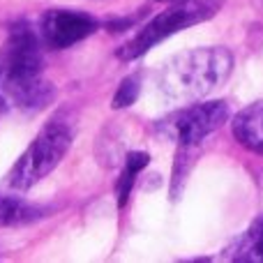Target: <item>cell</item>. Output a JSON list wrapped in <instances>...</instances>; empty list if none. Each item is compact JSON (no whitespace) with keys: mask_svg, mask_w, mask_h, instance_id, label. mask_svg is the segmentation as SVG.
<instances>
[{"mask_svg":"<svg viewBox=\"0 0 263 263\" xmlns=\"http://www.w3.org/2000/svg\"><path fill=\"white\" fill-rule=\"evenodd\" d=\"M40 35L26 21L16 23L0 51V106L42 109L53 100L51 86L42 79Z\"/></svg>","mask_w":263,"mask_h":263,"instance_id":"6da1fadb","label":"cell"},{"mask_svg":"<svg viewBox=\"0 0 263 263\" xmlns=\"http://www.w3.org/2000/svg\"><path fill=\"white\" fill-rule=\"evenodd\" d=\"M233 69V55L224 46L192 49L162 65L157 74V90L164 100L190 104L217 90Z\"/></svg>","mask_w":263,"mask_h":263,"instance_id":"7a4b0ae2","label":"cell"},{"mask_svg":"<svg viewBox=\"0 0 263 263\" xmlns=\"http://www.w3.org/2000/svg\"><path fill=\"white\" fill-rule=\"evenodd\" d=\"M74 132L63 120H51L44 125V129L35 136L26 153L16 159L7 176V185L16 192L30 190L35 182H40L44 176H49L67 155L69 145H72Z\"/></svg>","mask_w":263,"mask_h":263,"instance_id":"3957f363","label":"cell"},{"mask_svg":"<svg viewBox=\"0 0 263 263\" xmlns=\"http://www.w3.org/2000/svg\"><path fill=\"white\" fill-rule=\"evenodd\" d=\"M222 7V0H187V3L173 5L171 9L157 14L153 21H148L134 37L118 49L120 60H136L143 53H148L153 46L164 42L166 37L185 30L190 26H196L201 21H208Z\"/></svg>","mask_w":263,"mask_h":263,"instance_id":"277c9868","label":"cell"},{"mask_svg":"<svg viewBox=\"0 0 263 263\" xmlns=\"http://www.w3.org/2000/svg\"><path fill=\"white\" fill-rule=\"evenodd\" d=\"M229 120V104L222 100L199 102L168 114L166 118L157 120L155 132L157 136L168 141H176L178 145L194 148L196 143L210 136Z\"/></svg>","mask_w":263,"mask_h":263,"instance_id":"5b68a950","label":"cell"},{"mask_svg":"<svg viewBox=\"0 0 263 263\" xmlns=\"http://www.w3.org/2000/svg\"><path fill=\"white\" fill-rule=\"evenodd\" d=\"M97 30V21L86 12L49 9L40 21V37L51 49H67Z\"/></svg>","mask_w":263,"mask_h":263,"instance_id":"8992f818","label":"cell"},{"mask_svg":"<svg viewBox=\"0 0 263 263\" xmlns=\"http://www.w3.org/2000/svg\"><path fill=\"white\" fill-rule=\"evenodd\" d=\"M231 132L240 145L263 155V102H254L233 118Z\"/></svg>","mask_w":263,"mask_h":263,"instance_id":"52a82bcc","label":"cell"},{"mask_svg":"<svg viewBox=\"0 0 263 263\" xmlns=\"http://www.w3.org/2000/svg\"><path fill=\"white\" fill-rule=\"evenodd\" d=\"M222 256L229 261L263 263V215L256 217L252 227L222 252Z\"/></svg>","mask_w":263,"mask_h":263,"instance_id":"ba28073f","label":"cell"},{"mask_svg":"<svg viewBox=\"0 0 263 263\" xmlns=\"http://www.w3.org/2000/svg\"><path fill=\"white\" fill-rule=\"evenodd\" d=\"M44 208L32 205L23 201L21 196H9L0 194V227H18V224H28L32 219L42 217Z\"/></svg>","mask_w":263,"mask_h":263,"instance_id":"9c48e42d","label":"cell"},{"mask_svg":"<svg viewBox=\"0 0 263 263\" xmlns=\"http://www.w3.org/2000/svg\"><path fill=\"white\" fill-rule=\"evenodd\" d=\"M148 162H150V157L145 153H141V150H134V153L127 155V162H125V168H123L120 180H118V196H120L118 205L120 208L129 201V194H132V187H134V182H136V176L148 166Z\"/></svg>","mask_w":263,"mask_h":263,"instance_id":"30bf717a","label":"cell"},{"mask_svg":"<svg viewBox=\"0 0 263 263\" xmlns=\"http://www.w3.org/2000/svg\"><path fill=\"white\" fill-rule=\"evenodd\" d=\"M139 90H141L139 77H127L118 86V90H116L114 100H111V106H114V109H125V106L134 104L136 97H139Z\"/></svg>","mask_w":263,"mask_h":263,"instance_id":"8fae6325","label":"cell"},{"mask_svg":"<svg viewBox=\"0 0 263 263\" xmlns=\"http://www.w3.org/2000/svg\"><path fill=\"white\" fill-rule=\"evenodd\" d=\"M157 3H166V5H180V3H187V0H157Z\"/></svg>","mask_w":263,"mask_h":263,"instance_id":"7c38bea8","label":"cell"}]
</instances>
